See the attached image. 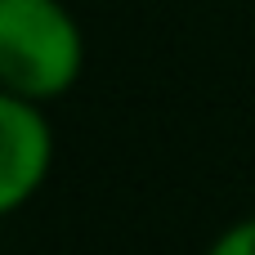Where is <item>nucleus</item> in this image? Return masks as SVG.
Wrapping results in <instances>:
<instances>
[{
  "label": "nucleus",
  "mask_w": 255,
  "mask_h": 255,
  "mask_svg": "<svg viewBox=\"0 0 255 255\" xmlns=\"http://www.w3.org/2000/svg\"><path fill=\"white\" fill-rule=\"evenodd\" d=\"M85 72V31L63 0H0V90L54 103Z\"/></svg>",
  "instance_id": "nucleus-1"
},
{
  "label": "nucleus",
  "mask_w": 255,
  "mask_h": 255,
  "mask_svg": "<svg viewBox=\"0 0 255 255\" xmlns=\"http://www.w3.org/2000/svg\"><path fill=\"white\" fill-rule=\"evenodd\" d=\"M54 126L45 117V103L22 94H0V211L18 215L36 193L45 188L54 170Z\"/></svg>",
  "instance_id": "nucleus-2"
},
{
  "label": "nucleus",
  "mask_w": 255,
  "mask_h": 255,
  "mask_svg": "<svg viewBox=\"0 0 255 255\" xmlns=\"http://www.w3.org/2000/svg\"><path fill=\"white\" fill-rule=\"evenodd\" d=\"M202 255H255V215L224 224V229L211 238V247H206Z\"/></svg>",
  "instance_id": "nucleus-3"
}]
</instances>
